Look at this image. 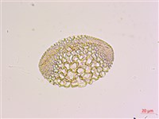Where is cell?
Masks as SVG:
<instances>
[{"mask_svg": "<svg viewBox=\"0 0 159 119\" xmlns=\"http://www.w3.org/2000/svg\"><path fill=\"white\" fill-rule=\"evenodd\" d=\"M113 63V50L101 40L75 36L49 48L40 62L45 79L59 87H84L106 75Z\"/></svg>", "mask_w": 159, "mask_h": 119, "instance_id": "cell-1", "label": "cell"}]
</instances>
